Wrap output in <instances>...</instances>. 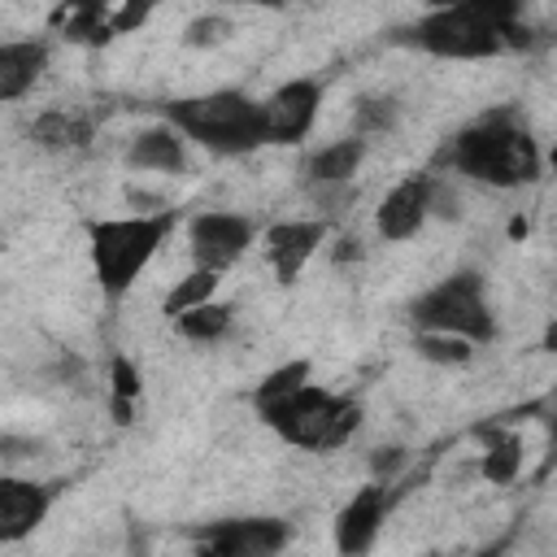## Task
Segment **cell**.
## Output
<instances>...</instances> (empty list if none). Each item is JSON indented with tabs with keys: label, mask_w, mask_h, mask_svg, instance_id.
<instances>
[{
	"label": "cell",
	"mask_w": 557,
	"mask_h": 557,
	"mask_svg": "<svg viewBox=\"0 0 557 557\" xmlns=\"http://www.w3.org/2000/svg\"><path fill=\"white\" fill-rule=\"evenodd\" d=\"M522 9L527 0H461L448 9H426V17L396 30V39L444 61H483L505 48L535 44V30L522 22Z\"/></svg>",
	"instance_id": "6da1fadb"
},
{
	"label": "cell",
	"mask_w": 557,
	"mask_h": 557,
	"mask_svg": "<svg viewBox=\"0 0 557 557\" xmlns=\"http://www.w3.org/2000/svg\"><path fill=\"white\" fill-rule=\"evenodd\" d=\"M440 165H448L453 174L470 178V183H487V187H522L535 183L544 170L540 144L535 135L513 117V113H483L479 122H470L466 131H457L444 152Z\"/></svg>",
	"instance_id": "7a4b0ae2"
},
{
	"label": "cell",
	"mask_w": 557,
	"mask_h": 557,
	"mask_svg": "<svg viewBox=\"0 0 557 557\" xmlns=\"http://www.w3.org/2000/svg\"><path fill=\"white\" fill-rule=\"evenodd\" d=\"M174 231V209L161 213H135V218H91L87 222V252L96 283L109 300H122L131 283L148 270L165 235Z\"/></svg>",
	"instance_id": "3957f363"
},
{
	"label": "cell",
	"mask_w": 557,
	"mask_h": 557,
	"mask_svg": "<svg viewBox=\"0 0 557 557\" xmlns=\"http://www.w3.org/2000/svg\"><path fill=\"white\" fill-rule=\"evenodd\" d=\"M161 117L191 144L209 148V152H222V157H239V152H252L261 148V113H257V100L235 91V87H222V91H205V96H178V100H165L161 104Z\"/></svg>",
	"instance_id": "277c9868"
},
{
	"label": "cell",
	"mask_w": 557,
	"mask_h": 557,
	"mask_svg": "<svg viewBox=\"0 0 557 557\" xmlns=\"http://www.w3.org/2000/svg\"><path fill=\"white\" fill-rule=\"evenodd\" d=\"M257 418L278 431V440L309 448V453H331L339 444H348V435L361 426V405L348 396H335L326 387L300 383L296 392L257 405Z\"/></svg>",
	"instance_id": "5b68a950"
},
{
	"label": "cell",
	"mask_w": 557,
	"mask_h": 557,
	"mask_svg": "<svg viewBox=\"0 0 557 557\" xmlns=\"http://www.w3.org/2000/svg\"><path fill=\"white\" fill-rule=\"evenodd\" d=\"M409 322H413V331H448L470 344H487L496 335V318H492L483 274L453 270L448 278H440L409 305Z\"/></svg>",
	"instance_id": "8992f818"
},
{
	"label": "cell",
	"mask_w": 557,
	"mask_h": 557,
	"mask_svg": "<svg viewBox=\"0 0 557 557\" xmlns=\"http://www.w3.org/2000/svg\"><path fill=\"white\" fill-rule=\"evenodd\" d=\"M322 104V83L318 78H292L274 87L265 100H257L261 113V139L265 144H300L318 117Z\"/></svg>",
	"instance_id": "52a82bcc"
},
{
	"label": "cell",
	"mask_w": 557,
	"mask_h": 557,
	"mask_svg": "<svg viewBox=\"0 0 557 557\" xmlns=\"http://www.w3.org/2000/svg\"><path fill=\"white\" fill-rule=\"evenodd\" d=\"M252 222L244 213H222V209H209V213H196L187 222V244H191V261L205 265V270H231L248 244H252Z\"/></svg>",
	"instance_id": "ba28073f"
},
{
	"label": "cell",
	"mask_w": 557,
	"mask_h": 557,
	"mask_svg": "<svg viewBox=\"0 0 557 557\" xmlns=\"http://www.w3.org/2000/svg\"><path fill=\"white\" fill-rule=\"evenodd\" d=\"M287 535L292 531L283 518H222L191 531L196 548L218 557H265V553H278Z\"/></svg>",
	"instance_id": "9c48e42d"
},
{
	"label": "cell",
	"mask_w": 557,
	"mask_h": 557,
	"mask_svg": "<svg viewBox=\"0 0 557 557\" xmlns=\"http://www.w3.org/2000/svg\"><path fill=\"white\" fill-rule=\"evenodd\" d=\"M431 178H435V174H409V178H400V183L383 196V205H379V213H374V226H379V235H383L387 244L413 239V235L426 226V218H431Z\"/></svg>",
	"instance_id": "30bf717a"
},
{
	"label": "cell",
	"mask_w": 557,
	"mask_h": 557,
	"mask_svg": "<svg viewBox=\"0 0 557 557\" xmlns=\"http://www.w3.org/2000/svg\"><path fill=\"white\" fill-rule=\"evenodd\" d=\"M322 239H326V222H318V218L274 222L265 231V261H270L274 278L278 283H296L300 270H305V261L322 248Z\"/></svg>",
	"instance_id": "8fae6325"
},
{
	"label": "cell",
	"mask_w": 557,
	"mask_h": 557,
	"mask_svg": "<svg viewBox=\"0 0 557 557\" xmlns=\"http://www.w3.org/2000/svg\"><path fill=\"white\" fill-rule=\"evenodd\" d=\"M387 509H392L387 483H366V487L339 509V518H335V548H339V553H366V548L374 544V535H379Z\"/></svg>",
	"instance_id": "7c38bea8"
},
{
	"label": "cell",
	"mask_w": 557,
	"mask_h": 557,
	"mask_svg": "<svg viewBox=\"0 0 557 557\" xmlns=\"http://www.w3.org/2000/svg\"><path fill=\"white\" fill-rule=\"evenodd\" d=\"M48 505H52V487L48 483L4 474L0 479V544L26 540L48 518Z\"/></svg>",
	"instance_id": "4fadbf2b"
},
{
	"label": "cell",
	"mask_w": 557,
	"mask_h": 557,
	"mask_svg": "<svg viewBox=\"0 0 557 557\" xmlns=\"http://www.w3.org/2000/svg\"><path fill=\"white\" fill-rule=\"evenodd\" d=\"M361 161H366V139H361V135H348V139H335V144L309 152V157L300 161V178H305L309 191H318V187H339V183H348V178L357 174Z\"/></svg>",
	"instance_id": "5bb4252c"
},
{
	"label": "cell",
	"mask_w": 557,
	"mask_h": 557,
	"mask_svg": "<svg viewBox=\"0 0 557 557\" xmlns=\"http://www.w3.org/2000/svg\"><path fill=\"white\" fill-rule=\"evenodd\" d=\"M48 70V44L44 39H9L0 44V104L26 96L39 74Z\"/></svg>",
	"instance_id": "9a60e30c"
},
{
	"label": "cell",
	"mask_w": 557,
	"mask_h": 557,
	"mask_svg": "<svg viewBox=\"0 0 557 557\" xmlns=\"http://www.w3.org/2000/svg\"><path fill=\"white\" fill-rule=\"evenodd\" d=\"M183 135L170 126V122H161V126H148V131H139L135 139H131V148H126V165L131 170H157V174H178L183 165H187V152H183Z\"/></svg>",
	"instance_id": "2e32d148"
},
{
	"label": "cell",
	"mask_w": 557,
	"mask_h": 557,
	"mask_svg": "<svg viewBox=\"0 0 557 557\" xmlns=\"http://www.w3.org/2000/svg\"><path fill=\"white\" fill-rule=\"evenodd\" d=\"M30 139L48 152H78L91 144V117L70 113V109H48L30 122Z\"/></svg>",
	"instance_id": "e0dca14e"
},
{
	"label": "cell",
	"mask_w": 557,
	"mask_h": 557,
	"mask_svg": "<svg viewBox=\"0 0 557 557\" xmlns=\"http://www.w3.org/2000/svg\"><path fill=\"white\" fill-rule=\"evenodd\" d=\"M113 9L109 0H74L70 4V17H65V39L70 44H87V48H100L113 39Z\"/></svg>",
	"instance_id": "ac0fdd59"
},
{
	"label": "cell",
	"mask_w": 557,
	"mask_h": 557,
	"mask_svg": "<svg viewBox=\"0 0 557 557\" xmlns=\"http://www.w3.org/2000/svg\"><path fill=\"white\" fill-rule=\"evenodd\" d=\"M174 326H178V335H187V339H196V344H218V339L231 331V305L200 300V305L174 313Z\"/></svg>",
	"instance_id": "d6986e66"
},
{
	"label": "cell",
	"mask_w": 557,
	"mask_h": 557,
	"mask_svg": "<svg viewBox=\"0 0 557 557\" xmlns=\"http://www.w3.org/2000/svg\"><path fill=\"white\" fill-rule=\"evenodd\" d=\"M479 470H483L487 483H513L518 470H522V440H518L513 431L487 435V453H483Z\"/></svg>",
	"instance_id": "ffe728a7"
},
{
	"label": "cell",
	"mask_w": 557,
	"mask_h": 557,
	"mask_svg": "<svg viewBox=\"0 0 557 557\" xmlns=\"http://www.w3.org/2000/svg\"><path fill=\"white\" fill-rule=\"evenodd\" d=\"M213 292H218V270H205V265H196L191 274H183L170 292H165V300H161V313H183V309H191V305H200V300H213Z\"/></svg>",
	"instance_id": "44dd1931"
},
{
	"label": "cell",
	"mask_w": 557,
	"mask_h": 557,
	"mask_svg": "<svg viewBox=\"0 0 557 557\" xmlns=\"http://www.w3.org/2000/svg\"><path fill=\"white\" fill-rule=\"evenodd\" d=\"M413 348H418V357H426L435 366H466L474 357V344L461 335H448V331H418Z\"/></svg>",
	"instance_id": "7402d4cb"
},
{
	"label": "cell",
	"mask_w": 557,
	"mask_h": 557,
	"mask_svg": "<svg viewBox=\"0 0 557 557\" xmlns=\"http://www.w3.org/2000/svg\"><path fill=\"white\" fill-rule=\"evenodd\" d=\"M300 383H309V361H287V366H278V370H270L261 383H257V392H252V405H265V400H278V396H287V392H296Z\"/></svg>",
	"instance_id": "603a6c76"
},
{
	"label": "cell",
	"mask_w": 557,
	"mask_h": 557,
	"mask_svg": "<svg viewBox=\"0 0 557 557\" xmlns=\"http://www.w3.org/2000/svg\"><path fill=\"white\" fill-rule=\"evenodd\" d=\"M352 113H357V135L361 139L366 135H383V131L396 126V100L392 96H361Z\"/></svg>",
	"instance_id": "cb8c5ba5"
},
{
	"label": "cell",
	"mask_w": 557,
	"mask_h": 557,
	"mask_svg": "<svg viewBox=\"0 0 557 557\" xmlns=\"http://www.w3.org/2000/svg\"><path fill=\"white\" fill-rule=\"evenodd\" d=\"M135 396H139V374L126 357H117L113 361V413H117V422H131V400Z\"/></svg>",
	"instance_id": "d4e9b609"
},
{
	"label": "cell",
	"mask_w": 557,
	"mask_h": 557,
	"mask_svg": "<svg viewBox=\"0 0 557 557\" xmlns=\"http://www.w3.org/2000/svg\"><path fill=\"white\" fill-rule=\"evenodd\" d=\"M226 35H231V22H226V17H218V13H205V17L187 22L183 44H187V48H218Z\"/></svg>",
	"instance_id": "484cf974"
},
{
	"label": "cell",
	"mask_w": 557,
	"mask_h": 557,
	"mask_svg": "<svg viewBox=\"0 0 557 557\" xmlns=\"http://www.w3.org/2000/svg\"><path fill=\"white\" fill-rule=\"evenodd\" d=\"M152 4L157 0H126L122 9H113V35H126V30H135V26H144L148 22V13H152Z\"/></svg>",
	"instance_id": "4316f807"
},
{
	"label": "cell",
	"mask_w": 557,
	"mask_h": 557,
	"mask_svg": "<svg viewBox=\"0 0 557 557\" xmlns=\"http://www.w3.org/2000/svg\"><path fill=\"white\" fill-rule=\"evenodd\" d=\"M357 257H361V239H357V235H339V239H335L331 261H335V265H344V261H357Z\"/></svg>",
	"instance_id": "83f0119b"
},
{
	"label": "cell",
	"mask_w": 557,
	"mask_h": 557,
	"mask_svg": "<svg viewBox=\"0 0 557 557\" xmlns=\"http://www.w3.org/2000/svg\"><path fill=\"white\" fill-rule=\"evenodd\" d=\"M235 4H261V9H274V4H283V0H235Z\"/></svg>",
	"instance_id": "f1b7e54d"
},
{
	"label": "cell",
	"mask_w": 557,
	"mask_h": 557,
	"mask_svg": "<svg viewBox=\"0 0 557 557\" xmlns=\"http://www.w3.org/2000/svg\"><path fill=\"white\" fill-rule=\"evenodd\" d=\"M448 4H461V0H426V9H448Z\"/></svg>",
	"instance_id": "f546056e"
},
{
	"label": "cell",
	"mask_w": 557,
	"mask_h": 557,
	"mask_svg": "<svg viewBox=\"0 0 557 557\" xmlns=\"http://www.w3.org/2000/svg\"><path fill=\"white\" fill-rule=\"evenodd\" d=\"M65 4H74V0H65Z\"/></svg>",
	"instance_id": "4dcf8cb0"
}]
</instances>
